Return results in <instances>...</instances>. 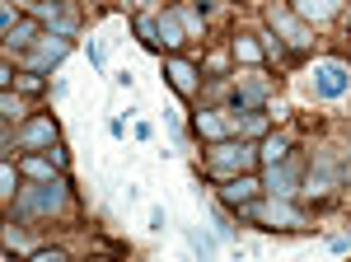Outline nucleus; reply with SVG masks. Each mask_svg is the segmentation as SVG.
Here are the masks:
<instances>
[{"mask_svg": "<svg viewBox=\"0 0 351 262\" xmlns=\"http://www.w3.org/2000/svg\"><path fill=\"white\" fill-rule=\"evenodd\" d=\"M347 178H351V174H347Z\"/></svg>", "mask_w": 351, "mask_h": 262, "instance_id": "obj_27", "label": "nucleus"}, {"mask_svg": "<svg viewBox=\"0 0 351 262\" xmlns=\"http://www.w3.org/2000/svg\"><path fill=\"white\" fill-rule=\"evenodd\" d=\"M155 24H160V43H164V47H169V52L188 43V28H183V19H178V14H160Z\"/></svg>", "mask_w": 351, "mask_h": 262, "instance_id": "obj_11", "label": "nucleus"}, {"mask_svg": "<svg viewBox=\"0 0 351 262\" xmlns=\"http://www.w3.org/2000/svg\"><path fill=\"white\" fill-rule=\"evenodd\" d=\"M197 131H202V136H206V141H225V122H220L216 112H197Z\"/></svg>", "mask_w": 351, "mask_h": 262, "instance_id": "obj_13", "label": "nucleus"}, {"mask_svg": "<svg viewBox=\"0 0 351 262\" xmlns=\"http://www.w3.org/2000/svg\"><path fill=\"white\" fill-rule=\"evenodd\" d=\"M234 131H239V136H258V131H267V112H243V117H234Z\"/></svg>", "mask_w": 351, "mask_h": 262, "instance_id": "obj_16", "label": "nucleus"}, {"mask_svg": "<svg viewBox=\"0 0 351 262\" xmlns=\"http://www.w3.org/2000/svg\"><path fill=\"white\" fill-rule=\"evenodd\" d=\"M66 206V183L61 178H38L33 187H19V220H33V215H52V211Z\"/></svg>", "mask_w": 351, "mask_h": 262, "instance_id": "obj_1", "label": "nucleus"}, {"mask_svg": "<svg viewBox=\"0 0 351 262\" xmlns=\"http://www.w3.org/2000/svg\"><path fill=\"white\" fill-rule=\"evenodd\" d=\"M347 84H351V71L342 66V61H328V66H319V94H324V99L347 94Z\"/></svg>", "mask_w": 351, "mask_h": 262, "instance_id": "obj_5", "label": "nucleus"}, {"mask_svg": "<svg viewBox=\"0 0 351 262\" xmlns=\"http://www.w3.org/2000/svg\"><path fill=\"white\" fill-rule=\"evenodd\" d=\"M38 14H43V19H56V14H61V5H56V0H38Z\"/></svg>", "mask_w": 351, "mask_h": 262, "instance_id": "obj_23", "label": "nucleus"}, {"mask_svg": "<svg viewBox=\"0 0 351 262\" xmlns=\"http://www.w3.org/2000/svg\"><path fill=\"white\" fill-rule=\"evenodd\" d=\"M188 243L197 248V253H202V258H211V253H216V243H211V239L202 235V230H192V235H188Z\"/></svg>", "mask_w": 351, "mask_h": 262, "instance_id": "obj_21", "label": "nucleus"}, {"mask_svg": "<svg viewBox=\"0 0 351 262\" xmlns=\"http://www.w3.org/2000/svg\"><path fill=\"white\" fill-rule=\"evenodd\" d=\"M263 99H267V89H263L258 80H248V84L239 89V94H234V104H243V108H258Z\"/></svg>", "mask_w": 351, "mask_h": 262, "instance_id": "obj_17", "label": "nucleus"}, {"mask_svg": "<svg viewBox=\"0 0 351 262\" xmlns=\"http://www.w3.org/2000/svg\"><path fill=\"white\" fill-rule=\"evenodd\" d=\"M33 38H38V24H33V19H24V24H14L10 33H5V43H10V47H28Z\"/></svg>", "mask_w": 351, "mask_h": 262, "instance_id": "obj_15", "label": "nucleus"}, {"mask_svg": "<svg viewBox=\"0 0 351 262\" xmlns=\"http://www.w3.org/2000/svg\"><path fill=\"white\" fill-rule=\"evenodd\" d=\"M220 197H225V202H230V206H253V202H258V183H253V178H248V174H234V178H230V183L220 187Z\"/></svg>", "mask_w": 351, "mask_h": 262, "instance_id": "obj_7", "label": "nucleus"}, {"mask_svg": "<svg viewBox=\"0 0 351 262\" xmlns=\"http://www.w3.org/2000/svg\"><path fill=\"white\" fill-rule=\"evenodd\" d=\"M164 225H169V215H164V206H155L150 211V230H164Z\"/></svg>", "mask_w": 351, "mask_h": 262, "instance_id": "obj_25", "label": "nucleus"}, {"mask_svg": "<svg viewBox=\"0 0 351 262\" xmlns=\"http://www.w3.org/2000/svg\"><path fill=\"white\" fill-rule=\"evenodd\" d=\"M248 220H258L263 230H295L300 215L286 206V197H271V202H253V206H243Z\"/></svg>", "mask_w": 351, "mask_h": 262, "instance_id": "obj_3", "label": "nucleus"}, {"mask_svg": "<svg viewBox=\"0 0 351 262\" xmlns=\"http://www.w3.org/2000/svg\"><path fill=\"white\" fill-rule=\"evenodd\" d=\"M33 258H38V262H61V258H66V253H61V248H38Z\"/></svg>", "mask_w": 351, "mask_h": 262, "instance_id": "obj_24", "label": "nucleus"}, {"mask_svg": "<svg viewBox=\"0 0 351 262\" xmlns=\"http://www.w3.org/2000/svg\"><path fill=\"white\" fill-rule=\"evenodd\" d=\"M295 10L304 19H319V24H324V19H332V14L342 10V0H295Z\"/></svg>", "mask_w": 351, "mask_h": 262, "instance_id": "obj_12", "label": "nucleus"}, {"mask_svg": "<svg viewBox=\"0 0 351 262\" xmlns=\"http://www.w3.org/2000/svg\"><path fill=\"white\" fill-rule=\"evenodd\" d=\"M267 19H271V28H276V33H281V38H286V43H291V47H309V28L304 24H295V19H291V14H286V10H267Z\"/></svg>", "mask_w": 351, "mask_h": 262, "instance_id": "obj_6", "label": "nucleus"}, {"mask_svg": "<svg viewBox=\"0 0 351 262\" xmlns=\"http://www.w3.org/2000/svg\"><path fill=\"white\" fill-rule=\"evenodd\" d=\"M14 141H19V150H56V122L52 117H38V122H28Z\"/></svg>", "mask_w": 351, "mask_h": 262, "instance_id": "obj_4", "label": "nucleus"}, {"mask_svg": "<svg viewBox=\"0 0 351 262\" xmlns=\"http://www.w3.org/2000/svg\"><path fill=\"white\" fill-rule=\"evenodd\" d=\"M24 174H28V178H56V159L28 155V159H24Z\"/></svg>", "mask_w": 351, "mask_h": 262, "instance_id": "obj_14", "label": "nucleus"}, {"mask_svg": "<svg viewBox=\"0 0 351 262\" xmlns=\"http://www.w3.org/2000/svg\"><path fill=\"white\" fill-rule=\"evenodd\" d=\"M19 89H24V94H38V89H43V80H38V71H28V75H19Z\"/></svg>", "mask_w": 351, "mask_h": 262, "instance_id": "obj_22", "label": "nucleus"}, {"mask_svg": "<svg viewBox=\"0 0 351 262\" xmlns=\"http://www.w3.org/2000/svg\"><path fill=\"white\" fill-rule=\"evenodd\" d=\"M234 56H239V61H263V47H258L253 38H234Z\"/></svg>", "mask_w": 351, "mask_h": 262, "instance_id": "obj_19", "label": "nucleus"}, {"mask_svg": "<svg viewBox=\"0 0 351 262\" xmlns=\"http://www.w3.org/2000/svg\"><path fill=\"white\" fill-rule=\"evenodd\" d=\"M183 28H188L192 38H197V33H202V14H183Z\"/></svg>", "mask_w": 351, "mask_h": 262, "instance_id": "obj_26", "label": "nucleus"}, {"mask_svg": "<svg viewBox=\"0 0 351 262\" xmlns=\"http://www.w3.org/2000/svg\"><path fill=\"white\" fill-rule=\"evenodd\" d=\"M164 75H169V84L183 94V99H197V71H192L188 61H178V56H169V66H164Z\"/></svg>", "mask_w": 351, "mask_h": 262, "instance_id": "obj_8", "label": "nucleus"}, {"mask_svg": "<svg viewBox=\"0 0 351 262\" xmlns=\"http://www.w3.org/2000/svg\"><path fill=\"white\" fill-rule=\"evenodd\" d=\"M136 33H141L145 47H160V24L155 19H136Z\"/></svg>", "mask_w": 351, "mask_h": 262, "instance_id": "obj_20", "label": "nucleus"}, {"mask_svg": "<svg viewBox=\"0 0 351 262\" xmlns=\"http://www.w3.org/2000/svg\"><path fill=\"white\" fill-rule=\"evenodd\" d=\"M253 159H258V150H248V145H234V141H216V150H211V174H248L253 169Z\"/></svg>", "mask_w": 351, "mask_h": 262, "instance_id": "obj_2", "label": "nucleus"}, {"mask_svg": "<svg viewBox=\"0 0 351 262\" xmlns=\"http://www.w3.org/2000/svg\"><path fill=\"white\" fill-rule=\"evenodd\" d=\"M291 155V145H286V141H281V136H271L267 145H263V164H281V159Z\"/></svg>", "mask_w": 351, "mask_h": 262, "instance_id": "obj_18", "label": "nucleus"}, {"mask_svg": "<svg viewBox=\"0 0 351 262\" xmlns=\"http://www.w3.org/2000/svg\"><path fill=\"white\" fill-rule=\"evenodd\" d=\"M271 197H291L295 192V169L281 159V164H267V183H263Z\"/></svg>", "mask_w": 351, "mask_h": 262, "instance_id": "obj_10", "label": "nucleus"}, {"mask_svg": "<svg viewBox=\"0 0 351 262\" xmlns=\"http://www.w3.org/2000/svg\"><path fill=\"white\" fill-rule=\"evenodd\" d=\"M66 47H71V43H66L61 33H47V38H43V47L28 56V66H33V71H47V66H56V61L66 56Z\"/></svg>", "mask_w": 351, "mask_h": 262, "instance_id": "obj_9", "label": "nucleus"}]
</instances>
